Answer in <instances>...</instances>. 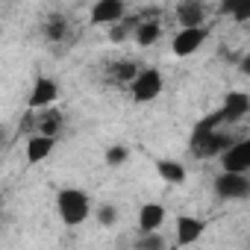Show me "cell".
Wrapping results in <instances>:
<instances>
[{"label":"cell","instance_id":"obj_15","mask_svg":"<svg viewBox=\"0 0 250 250\" xmlns=\"http://www.w3.org/2000/svg\"><path fill=\"white\" fill-rule=\"evenodd\" d=\"M159 36H162V27H159L156 21H142V24H136V30H133V39H136L139 47H150Z\"/></svg>","mask_w":250,"mask_h":250},{"label":"cell","instance_id":"obj_3","mask_svg":"<svg viewBox=\"0 0 250 250\" xmlns=\"http://www.w3.org/2000/svg\"><path fill=\"white\" fill-rule=\"evenodd\" d=\"M229 147H232V139H229L227 133H221V130H209V133L194 130V133H191V150H194V156H200V159L224 156Z\"/></svg>","mask_w":250,"mask_h":250},{"label":"cell","instance_id":"obj_6","mask_svg":"<svg viewBox=\"0 0 250 250\" xmlns=\"http://www.w3.org/2000/svg\"><path fill=\"white\" fill-rule=\"evenodd\" d=\"M206 232V221L203 218H194V215H180L174 221V241L177 247H188V244H197Z\"/></svg>","mask_w":250,"mask_h":250},{"label":"cell","instance_id":"obj_20","mask_svg":"<svg viewBox=\"0 0 250 250\" xmlns=\"http://www.w3.org/2000/svg\"><path fill=\"white\" fill-rule=\"evenodd\" d=\"M139 250H165V238L156 232H145L139 238Z\"/></svg>","mask_w":250,"mask_h":250},{"label":"cell","instance_id":"obj_9","mask_svg":"<svg viewBox=\"0 0 250 250\" xmlns=\"http://www.w3.org/2000/svg\"><path fill=\"white\" fill-rule=\"evenodd\" d=\"M124 12H127L124 0H97V3L91 6V24L115 27V24L124 21Z\"/></svg>","mask_w":250,"mask_h":250},{"label":"cell","instance_id":"obj_4","mask_svg":"<svg viewBox=\"0 0 250 250\" xmlns=\"http://www.w3.org/2000/svg\"><path fill=\"white\" fill-rule=\"evenodd\" d=\"M215 194L221 200H247L250 197V174H229L221 171L212 183Z\"/></svg>","mask_w":250,"mask_h":250},{"label":"cell","instance_id":"obj_16","mask_svg":"<svg viewBox=\"0 0 250 250\" xmlns=\"http://www.w3.org/2000/svg\"><path fill=\"white\" fill-rule=\"evenodd\" d=\"M221 12L238 24H250V0H227V3H221Z\"/></svg>","mask_w":250,"mask_h":250},{"label":"cell","instance_id":"obj_22","mask_svg":"<svg viewBox=\"0 0 250 250\" xmlns=\"http://www.w3.org/2000/svg\"><path fill=\"white\" fill-rule=\"evenodd\" d=\"M130 36V24H115V27H109V42H124V39H127Z\"/></svg>","mask_w":250,"mask_h":250},{"label":"cell","instance_id":"obj_12","mask_svg":"<svg viewBox=\"0 0 250 250\" xmlns=\"http://www.w3.org/2000/svg\"><path fill=\"white\" fill-rule=\"evenodd\" d=\"M53 150H56V139H47V136H42V133H36V136L27 139V162H30V165L44 162Z\"/></svg>","mask_w":250,"mask_h":250},{"label":"cell","instance_id":"obj_7","mask_svg":"<svg viewBox=\"0 0 250 250\" xmlns=\"http://www.w3.org/2000/svg\"><path fill=\"white\" fill-rule=\"evenodd\" d=\"M221 171H229V174H250V136L232 142V147L221 156Z\"/></svg>","mask_w":250,"mask_h":250},{"label":"cell","instance_id":"obj_8","mask_svg":"<svg viewBox=\"0 0 250 250\" xmlns=\"http://www.w3.org/2000/svg\"><path fill=\"white\" fill-rule=\"evenodd\" d=\"M59 100V85H56V80H50V77H39L36 83H33V91H30V109H50L53 103Z\"/></svg>","mask_w":250,"mask_h":250},{"label":"cell","instance_id":"obj_23","mask_svg":"<svg viewBox=\"0 0 250 250\" xmlns=\"http://www.w3.org/2000/svg\"><path fill=\"white\" fill-rule=\"evenodd\" d=\"M238 74L250 80V50H247V53H244V56L238 59Z\"/></svg>","mask_w":250,"mask_h":250},{"label":"cell","instance_id":"obj_5","mask_svg":"<svg viewBox=\"0 0 250 250\" xmlns=\"http://www.w3.org/2000/svg\"><path fill=\"white\" fill-rule=\"evenodd\" d=\"M209 39V30L206 27H194V30H177V36L171 39V53L186 59V56H194Z\"/></svg>","mask_w":250,"mask_h":250},{"label":"cell","instance_id":"obj_13","mask_svg":"<svg viewBox=\"0 0 250 250\" xmlns=\"http://www.w3.org/2000/svg\"><path fill=\"white\" fill-rule=\"evenodd\" d=\"M165 224V206L162 203H142L139 209V229L142 232H159Z\"/></svg>","mask_w":250,"mask_h":250},{"label":"cell","instance_id":"obj_11","mask_svg":"<svg viewBox=\"0 0 250 250\" xmlns=\"http://www.w3.org/2000/svg\"><path fill=\"white\" fill-rule=\"evenodd\" d=\"M221 112H224V121H227V124L244 118V115L250 112V94H247V91H229V94H224Z\"/></svg>","mask_w":250,"mask_h":250},{"label":"cell","instance_id":"obj_2","mask_svg":"<svg viewBox=\"0 0 250 250\" xmlns=\"http://www.w3.org/2000/svg\"><path fill=\"white\" fill-rule=\"evenodd\" d=\"M165 88V77L159 68H142L139 77L130 83V94L136 103H153Z\"/></svg>","mask_w":250,"mask_h":250},{"label":"cell","instance_id":"obj_14","mask_svg":"<svg viewBox=\"0 0 250 250\" xmlns=\"http://www.w3.org/2000/svg\"><path fill=\"white\" fill-rule=\"evenodd\" d=\"M156 174H159V180H165V183H171V186L186 183V165L177 162V159H159V162H156Z\"/></svg>","mask_w":250,"mask_h":250},{"label":"cell","instance_id":"obj_17","mask_svg":"<svg viewBox=\"0 0 250 250\" xmlns=\"http://www.w3.org/2000/svg\"><path fill=\"white\" fill-rule=\"evenodd\" d=\"M59 127H62V115H59L56 109H47V112H44V118L39 121V133H42V136H47V139H56Z\"/></svg>","mask_w":250,"mask_h":250},{"label":"cell","instance_id":"obj_10","mask_svg":"<svg viewBox=\"0 0 250 250\" xmlns=\"http://www.w3.org/2000/svg\"><path fill=\"white\" fill-rule=\"evenodd\" d=\"M174 15H177L180 30H194V27H203V21H206V6L197 3V0H183V3H177Z\"/></svg>","mask_w":250,"mask_h":250},{"label":"cell","instance_id":"obj_19","mask_svg":"<svg viewBox=\"0 0 250 250\" xmlns=\"http://www.w3.org/2000/svg\"><path fill=\"white\" fill-rule=\"evenodd\" d=\"M127 156H130V150L124 147V145H112V147L103 153V159H106V165H109V168H118V165H124V162H127Z\"/></svg>","mask_w":250,"mask_h":250},{"label":"cell","instance_id":"obj_18","mask_svg":"<svg viewBox=\"0 0 250 250\" xmlns=\"http://www.w3.org/2000/svg\"><path fill=\"white\" fill-rule=\"evenodd\" d=\"M65 33H68V24H65L62 15H50V18L44 21V39H47V42H62Z\"/></svg>","mask_w":250,"mask_h":250},{"label":"cell","instance_id":"obj_1","mask_svg":"<svg viewBox=\"0 0 250 250\" xmlns=\"http://www.w3.org/2000/svg\"><path fill=\"white\" fill-rule=\"evenodd\" d=\"M56 215H59V221L65 227L85 224L91 218V200H88V194L83 188H74V186L59 188V194H56Z\"/></svg>","mask_w":250,"mask_h":250},{"label":"cell","instance_id":"obj_21","mask_svg":"<svg viewBox=\"0 0 250 250\" xmlns=\"http://www.w3.org/2000/svg\"><path fill=\"white\" fill-rule=\"evenodd\" d=\"M94 215H97V221H100L103 227H112V224L118 221V212H115V206H100Z\"/></svg>","mask_w":250,"mask_h":250}]
</instances>
